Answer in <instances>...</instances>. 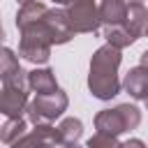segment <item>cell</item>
Here are the masks:
<instances>
[{
	"label": "cell",
	"instance_id": "cell-8",
	"mask_svg": "<svg viewBox=\"0 0 148 148\" xmlns=\"http://www.w3.org/2000/svg\"><path fill=\"white\" fill-rule=\"evenodd\" d=\"M44 23H46V28H49L51 44H67V42L74 37V32L69 30V23H67V16H65V9H46Z\"/></svg>",
	"mask_w": 148,
	"mask_h": 148
},
{
	"label": "cell",
	"instance_id": "cell-11",
	"mask_svg": "<svg viewBox=\"0 0 148 148\" xmlns=\"http://www.w3.org/2000/svg\"><path fill=\"white\" fill-rule=\"evenodd\" d=\"M125 9H127L125 0H102V5L97 9L99 23H104V25H120L125 21Z\"/></svg>",
	"mask_w": 148,
	"mask_h": 148
},
{
	"label": "cell",
	"instance_id": "cell-17",
	"mask_svg": "<svg viewBox=\"0 0 148 148\" xmlns=\"http://www.w3.org/2000/svg\"><path fill=\"white\" fill-rule=\"evenodd\" d=\"M123 148H146V146H143V141H141V139H130V141H125V143H123Z\"/></svg>",
	"mask_w": 148,
	"mask_h": 148
},
{
	"label": "cell",
	"instance_id": "cell-3",
	"mask_svg": "<svg viewBox=\"0 0 148 148\" xmlns=\"http://www.w3.org/2000/svg\"><path fill=\"white\" fill-rule=\"evenodd\" d=\"M65 109H67V95L60 88L56 92H49V95H37L30 104H25V113H28V120L32 125L51 123L58 116H62Z\"/></svg>",
	"mask_w": 148,
	"mask_h": 148
},
{
	"label": "cell",
	"instance_id": "cell-22",
	"mask_svg": "<svg viewBox=\"0 0 148 148\" xmlns=\"http://www.w3.org/2000/svg\"><path fill=\"white\" fill-rule=\"evenodd\" d=\"M130 2H141V0H130Z\"/></svg>",
	"mask_w": 148,
	"mask_h": 148
},
{
	"label": "cell",
	"instance_id": "cell-16",
	"mask_svg": "<svg viewBox=\"0 0 148 148\" xmlns=\"http://www.w3.org/2000/svg\"><path fill=\"white\" fill-rule=\"evenodd\" d=\"M88 148H123V143H118V139L111 136V134L97 132L95 136L88 139Z\"/></svg>",
	"mask_w": 148,
	"mask_h": 148
},
{
	"label": "cell",
	"instance_id": "cell-13",
	"mask_svg": "<svg viewBox=\"0 0 148 148\" xmlns=\"http://www.w3.org/2000/svg\"><path fill=\"white\" fill-rule=\"evenodd\" d=\"M56 132H58V143H76L79 136L83 134V125L79 118H65L56 127Z\"/></svg>",
	"mask_w": 148,
	"mask_h": 148
},
{
	"label": "cell",
	"instance_id": "cell-2",
	"mask_svg": "<svg viewBox=\"0 0 148 148\" xmlns=\"http://www.w3.org/2000/svg\"><path fill=\"white\" fill-rule=\"evenodd\" d=\"M141 123V111L132 104H118L116 109H104L95 116V127L102 134L118 136L123 132L134 130Z\"/></svg>",
	"mask_w": 148,
	"mask_h": 148
},
{
	"label": "cell",
	"instance_id": "cell-18",
	"mask_svg": "<svg viewBox=\"0 0 148 148\" xmlns=\"http://www.w3.org/2000/svg\"><path fill=\"white\" fill-rule=\"evenodd\" d=\"M58 148H81V146H76V143H58Z\"/></svg>",
	"mask_w": 148,
	"mask_h": 148
},
{
	"label": "cell",
	"instance_id": "cell-7",
	"mask_svg": "<svg viewBox=\"0 0 148 148\" xmlns=\"http://www.w3.org/2000/svg\"><path fill=\"white\" fill-rule=\"evenodd\" d=\"M28 104V95L23 88H14V86H5L0 90V113H5L7 118H18L23 116Z\"/></svg>",
	"mask_w": 148,
	"mask_h": 148
},
{
	"label": "cell",
	"instance_id": "cell-14",
	"mask_svg": "<svg viewBox=\"0 0 148 148\" xmlns=\"http://www.w3.org/2000/svg\"><path fill=\"white\" fill-rule=\"evenodd\" d=\"M104 37H106V44H111L116 49H125V46H130V44L136 42L123 23L120 25H106L104 28Z\"/></svg>",
	"mask_w": 148,
	"mask_h": 148
},
{
	"label": "cell",
	"instance_id": "cell-12",
	"mask_svg": "<svg viewBox=\"0 0 148 148\" xmlns=\"http://www.w3.org/2000/svg\"><path fill=\"white\" fill-rule=\"evenodd\" d=\"M125 88L134 99H143L148 92V69L146 65H139L134 69H130V74L125 76Z\"/></svg>",
	"mask_w": 148,
	"mask_h": 148
},
{
	"label": "cell",
	"instance_id": "cell-5",
	"mask_svg": "<svg viewBox=\"0 0 148 148\" xmlns=\"http://www.w3.org/2000/svg\"><path fill=\"white\" fill-rule=\"evenodd\" d=\"M9 146L12 148H53V146H58V132L49 123H39V125H35V130L21 134Z\"/></svg>",
	"mask_w": 148,
	"mask_h": 148
},
{
	"label": "cell",
	"instance_id": "cell-4",
	"mask_svg": "<svg viewBox=\"0 0 148 148\" xmlns=\"http://www.w3.org/2000/svg\"><path fill=\"white\" fill-rule=\"evenodd\" d=\"M65 16H67L72 32H97V28H99L95 0H69Z\"/></svg>",
	"mask_w": 148,
	"mask_h": 148
},
{
	"label": "cell",
	"instance_id": "cell-10",
	"mask_svg": "<svg viewBox=\"0 0 148 148\" xmlns=\"http://www.w3.org/2000/svg\"><path fill=\"white\" fill-rule=\"evenodd\" d=\"M25 83H28L37 95H49V92H56V90H58L56 74H53L49 67L28 72V74H25Z\"/></svg>",
	"mask_w": 148,
	"mask_h": 148
},
{
	"label": "cell",
	"instance_id": "cell-6",
	"mask_svg": "<svg viewBox=\"0 0 148 148\" xmlns=\"http://www.w3.org/2000/svg\"><path fill=\"white\" fill-rule=\"evenodd\" d=\"M0 81L5 86H14V88H23L25 90V72L18 65V58L12 49L0 46Z\"/></svg>",
	"mask_w": 148,
	"mask_h": 148
},
{
	"label": "cell",
	"instance_id": "cell-15",
	"mask_svg": "<svg viewBox=\"0 0 148 148\" xmlns=\"http://www.w3.org/2000/svg\"><path fill=\"white\" fill-rule=\"evenodd\" d=\"M25 120L18 116V118H7V123L0 127V141L2 143H12V141H16L21 134H25Z\"/></svg>",
	"mask_w": 148,
	"mask_h": 148
},
{
	"label": "cell",
	"instance_id": "cell-9",
	"mask_svg": "<svg viewBox=\"0 0 148 148\" xmlns=\"http://www.w3.org/2000/svg\"><path fill=\"white\" fill-rule=\"evenodd\" d=\"M123 25L130 30V35H132L134 39H139V37L146 35V28H148V12H146L143 2H130V5H127Z\"/></svg>",
	"mask_w": 148,
	"mask_h": 148
},
{
	"label": "cell",
	"instance_id": "cell-21",
	"mask_svg": "<svg viewBox=\"0 0 148 148\" xmlns=\"http://www.w3.org/2000/svg\"><path fill=\"white\" fill-rule=\"evenodd\" d=\"M18 2H21V5H23V2H28V0H18Z\"/></svg>",
	"mask_w": 148,
	"mask_h": 148
},
{
	"label": "cell",
	"instance_id": "cell-20",
	"mask_svg": "<svg viewBox=\"0 0 148 148\" xmlns=\"http://www.w3.org/2000/svg\"><path fill=\"white\" fill-rule=\"evenodd\" d=\"M53 2H58V5H67L69 0H53Z\"/></svg>",
	"mask_w": 148,
	"mask_h": 148
},
{
	"label": "cell",
	"instance_id": "cell-1",
	"mask_svg": "<svg viewBox=\"0 0 148 148\" xmlns=\"http://www.w3.org/2000/svg\"><path fill=\"white\" fill-rule=\"evenodd\" d=\"M118 65H120V49L106 44L95 51L90 60V76H88V88L92 97L111 99L120 92V81L116 76Z\"/></svg>",
	"mask_w": 148,
	"mask_h": 148
},
{
	"label": "cell",
	"instance_id": "cell-19",
	"mask_svg": "<svg viewBox=\"0 0 148 148\" xmlns=\"http://www.w3.org/2000/svg\"><path fill=\"white\" fill-rule=\"evenodd\" d=\"M5 39V30H2V23H0V42Z\"/></svg>",
	"mask_w": 148,
	"mask_h": 148
}]
</instances>
